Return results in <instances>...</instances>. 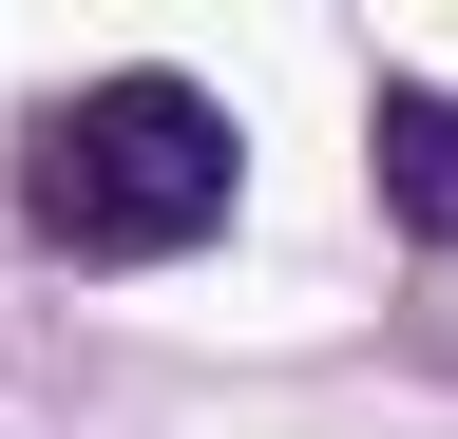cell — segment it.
I'll return each instance as SVG.
<instances>
[{"label":"cell","instance_id":"2","mask_svg":"<svg viewBox=\"0 0 458 439\" xmlns=\"http://www.w3.org/2000/svg\"><path fill=\"white\" fill-rule=\"evenodd\" d=\"M363 153H382V210H401V230L458 249V96L439 77H382L363 96Z\"/></svg>","mask_w":458,"mask_h":439},{"label":"cell","instance_id":"1","mask_svg":"<svg viewBox=\"0 0 458 439\" xmlns=\"http://www.w3.org/2000/svg\"><path fill=\"white\" fill-rule=\"evenodd\" d=\"M229 191H249V134H229V96L191 77H77L20 115V230L77 249V267H172L229 230Z\"/></svg>","mask_w":458,"mask_h":439}]
</instances>
